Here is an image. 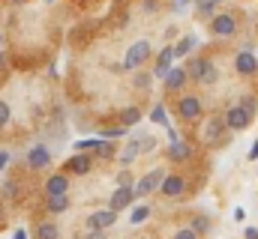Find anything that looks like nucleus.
<instances>
[{"instance_id":"obj_1","label":"nucleus","mask_w":258,"mask_h":239,"mask_svg":"<svg viewBox=\"0 0 258 239\" xmlns=\"http://www.w3.org/2000/svg\"><path fill=\"white\" fill-rule=\"evenodd\" d=\"M183 69H186V78H192L198 84H216V78H219L213 60H207V57H192L189 66H183Z\"/></svg>"},{"instance_id":"obj_2","label":"nucleus","mask_w":258,"mask_h":239,"mask_svg":"<svg viewBox=\"0 0 258 239\" xmlns=\"http://www.w3.org/2000/svg\"><path fill=\"white\" fill-rule=\"evenodd\" d=\"M150 54H153V45H150L147 39H138L135 45H129L126 48V57H123V63H120V69H123V72L141 69V66L150 60Z\"/></svg>"},{"instance_id":"obj_3","label":"nucleus","mask_w":258,"mask_h":239,"mask_svg":"<svg viewBox=\"0 0 258 239\" xmlns=\"http://www.w3.org/2000/svg\"><path fill=\"white\" fill-rule=\"evenodd\" d=\"M201 114H204V102H201V96H195V93H183L180 102H177V117L183 120V123H195V120H201Z\"/></svg>"},{"instance_id":"obj_4","label":"nucleus","mask_w":258,"mask_h":239,"mask_svg":"<svg viewBox=\"0 0 258 239\" xmlns=\"http://www.w3.org/2000/svg\"><path fill=\"white\" fill-rule=\"evenodd\" d=\"M165 174H168L165 168H150L144 177L132 185V194H135V197H150V194L159 188V182H162V177H165Z\"/></svg>"},{"instance_id":"obj_5","label":"nucleus","mask_w":258,"mask_h":239,"mask_svg":"<svg viewBox=\"0 0 258 239\" xmlns=\"http://www.w3.org/2000/svg\"><path fill=\"white\" fill-rule=\"evenodd\" d=\"M237 33V15L234 12H219V15H213L210 18V36H216V39H228V36H234Z\"/></svg>"},{"instance_id":"obj_6","label":"nucleus","mask_w":258,"mask_h":239,"mask_svg":"<svg viewBox=\"0 0 258 239\" xmlns=\"http://www.w3.org/2000/svg\"><path fill=\"white\" fill-rule=\"evenodd\" d=\"M228 129H225V123L222 117H210L204 123V129H201V138H204V144H210V147H222V144H228V135H225Z\"/></svg>"},{"instance_id":"obj_7","label":"nucleus","mask_w":258,"mask_h":239,"mask_svg":"<svg viewBox=\"0 0 258 239\" xmlns=\"http://www.w3.org/2000/svg\"><path fill=\"white\" fill-rule=\"evenodd\" d=\"M222 123H225V129H228V132H243V129H249L252 114H249V111H243L240 105H231V108H225Z\"/></svg>"},{"instance_id":"obj_8","label":"nucleus","mask_w":258,"mask_h":239,"mask_svg":"<svg viewBox=\"0 0 258 239\" xmlns=\"http://www.w3.org/2000/svg\"><path fill=\"white\" fill-rule=\"evenodd\" d=\"M156 191H159L162 197H183V194H186V177H180V174H165Z\"/></svg>"},{"instance_id":"obj_9","label":"nucleus","mask_w":258,"mask_h":239,"mask_svg":"<svg viewBox=\"0 0 258 239\" xmlns=\"http://www.w3.org/2000/svg\"><path fill=\"white\" fill-rule=\"evenodd\" d=\"M234 72H237L240 78L258 75V60H255V54H252V48H243V51L234 54Z\"/></svg>"},{"instance_id":"obj_10","label":"nucleus","mask_w":258,"mask_h":239,"mask_svg":"<svg viewBox=\"0 0 258 239\" xmlns=\"http://www.w3.org/2000/svg\"><path fill=\"white\" fill-rule=\"evenodd\" d=\"M189 156H192L189 144H186L183 138H177V132L168 126V159H171V162H186Z\"/></svg>"},{"instance_id":"obj_11","label":"nucleus","mask_w":258,"mask_h":239,"mask_svg":"<svg viewBox=\"0 0 258 239\" xmlns=\"http://www.w3.org/2000/svg\"><path fill=\"white\" fill-rule=\"evenodd\" d=\"M114 224H117V212L108 209V206L87 215V230H108V227H114Z\"/></svg>"},{"instance_id":"obj_12","label":"nucleus","mask_w":258,"mask_h":239,"mask_svg":"<svg viewBox=\"0 0 258 239\" xmlns=\"http://www.w3.org/2000/svg\"><path fill=\"white\" fill-rule=\"evenodd\" d=\"M27 165H30L33 171H48V168H51V153H48V147H45V144H33V147L27 150Z\"/></svg>"},{"instance_id":"obj_13","label":"nucleus","mask_w":258,"mask_h":239,"mask_svg":"<svg viewBox=\"0 0 258 239\" xmlns=\"http://www.w3.org/2000/svg\"><path fill=\"white\" fill-rule=\"evenodd\" d=\"M186 69L183 66H171L168 72H165V78H162V87H165V93H180L183 87H186Z\"/></svg>"},{"instance_id":"obj_14","label":"nucleus","mask_w":258,"mask_h":239,"mask_svg":"<svg viewBox=\"0 0 258 239\" xmlns=\"http://www.w3.org/2000/svg\"><path fill=\"white\" fill-rule=\"evenodd\" d=\"M66 174H75V177H87L90 171H93V156L90 153H75L69 162L63 165Z\"/></svg>"},{"instance_id":"obj_15","label":"nucleus","mask_w":258,"mask_h":239,"mask_svg":"<svg viewBox=\"0 0 258 239\" xmlns=\"http://www.w3.org/2000/svg\"><path fill=\"white\" fill-rule=\"evenodd\" d=\"M132 203H135V194H132V188H129V185H117V188L111 191V197H108V209H114V212L129 209Z\"/></svg>"},{"instance_id":"obj_16","label":"nucleus","mask_w":258,"mask_h":239,"mask_svg":"<svg viewBox=\"0 0 258 239\" xmlns=\"http://www.w3.org/2000/svg\"><path fill=\"white\" fill-rule=\"evenodd\" d=\"M171 66H174V54H171V45H165V48L156 54V60H153V72H150V75L162 81V78H165V72H168Z\"/></svg>"},{"instance_id":"obj_17","label":"nucleus","mask_w":258,"mask_h":239,"mask_svg":"<svg viewBox=\"0 0 258 239\" xmlns=\"http://www.w3.org/2000/svg\"><path fill=\"white\" fill-rule=\"evenodd\" d=\"M69 206H72L69 194H48V197H45V212H48V215H63Z\"/></svg>"},{"instance_id":"obj_18","label":"nucleus","mask_w":258,"mask_h":239,"mask_svg":"<svg viewBox=\"0 0 258 239\" xmlns=\"http://www.w3.org/2000/svg\"><path fill=\"white\" fill-rule=\"evenodd\" d=\"M48 194H69V174H51L45 179V197Z\"/></svg>"},{"instance_id":"obj_19","label":"nucleus","mask_w":258,"mask_h":239,"mask_svg":"<svg viewBox=\"0 0 258 239\" xmlns=\"http://www.w3.org/2000/svg\"><path fill=\"white\" fill-rule=\"evenodd\" d=\"M210 227H213V218H210V215H204V212H195L192 221H189V230H192L195 236H204V233H210Z\"/></svg>"},{"instance_id":"obj_20","label":"nucleus","mask_w":258,"mask_h":239,"mask_svg":"<svg viewBox=\"0 0 258 239\" xmlns=\"http://www.w3.org/2000/svg\"><path fill=\"white\" fill-rule=\"evenodd\" d=\"M138 141H141V138H132L129 144H123V150H120V165H123V168H129V165H132V162L141 156V147H138Z\"/></svg>"},{"instance_id":"obj_21","label":"nucleus","mask_w":258,"mask_h":239,"mask_svg":"<svg viewBox=\"0 0 258 239\" xmlns=\"http://www.w3.org/2000/svg\"><path fill=\"white\" fill-rule=\"evenodd\" d=\"M33 239H60V227L54 221H39L33 230Z\"/></svg>"},{"instance_id":"obj_22","label":"nucleus","mask_w":258,"mask_h":239,"mask_svg":"<svg viewBox=\"0 0 258 239\" xmlns=\"http://www.w3.org/2000/svg\"><path fill=\"white\" fill-rule=\"evenodd\" d=\"M90 156H93V159H114V156H117V147L108 144V141H96V147H93Z\"/></svg>"},{"instance_id":"obj_23","label":"nucleus","mask_w":258,"mask_h":239,"mask_svg":"<svg viewBox=\"0 0 258 239\" xmlns=\"http://www.w3.org/2000/svg\"><path fill=\"white\" fill-rule=\"evenodd\" d=\"M195 42H198L195 36H183V39H180L177 45H171V54H174V60H177V57H183V54H189V51L195 48Z\"/></svg>"},{"instance_id":"obj_24","label":"nucleus","mask_w":258,"mask_h":239,"mask_svg":"<svg viewBox=\"0 0 258 239\" xmlns=\"http://www.w3.org/2000/svg\"><path fill=\"white\" fill-rule=\"evenodd\" d=\"M219 3H222V0H195V6H198V18H213V12H216Z\"/></svg>"},{"instance_id":"obj_25","label":"nucleus","mask_w":258,"mask_h":239,"mask_svg":"<svg viewBox=\"0 0 258 239\" xmlns=\"http://www.w3.org/2000/svg\"><path fill=\"white\" fill-rule=\"evenodd\" d=\"M117 120H120V126H123V129H129V126L141 123V111H138V108H126V111H120V114H117Z\"/></svg>"},{"instance_id":"obj_26","label":"nucleus","mask_w":258,"mask_h":239,"mask_svg":"<svg viewBox=\"0 0 258 239\" xmlns=\"http://www.w3.org/2000/svg\"><path fill=\"white\" fill-rule=\"evenodd\" d=\"M147 218H150V206H135L129 212V224H144Z\"/></svg>"},{"instance_id":"obj_27","label":"nucleus","mask_w":258,"mask_h":239,"mask_svg":"<svg viewBox=\"0 0 258 239\" xmlns=\"http://www.w3.org/2000/svg\"><path fill=\"white\" fill-rule=\"evenodd\" d=\"M132 84H135L138 90H147V87L153 84V75H150V72H135V78H132Z\"/></svg>"},{"instance_id":"obj_28","label":"nucleus","mask_w":258,"mask_h":239,"mask_svg":"<svg viewBox=\"0 0 258 239\" xmlns=\"http://www.w3.org/2000/svg\"><path fill=\"white\" fill-rule=\"evenodd\" d=\"M150 120H153V123H159V126H165V129L171 126V123L165 120V108H162V105H153V111H150Z\"/></svg>"},{"instance_id":"obj_29","label":"nucleus","mask_w":258,"mask_h":239,"mask_svg":"<svg viewBox=\"0 0 258 239\" xmlns=\"http://www.w3.org/2000/svg\"><path fill=\"white\" fill-rule=\"evenodd\" d=\"M240 108H243V111H249V114H255V111H258V99H252L249 93H243V96H240Z\"/></svg>"},{"instance_id":"obj_30","label":"nucleus","mask_w":258,"mask_h":239,"mask_svg":"<svg viewBox=\"0 0 258 239\" xmlns=\"http://www.w3.org/2000/svg\"><path fill=\"white\" fill-rule=\"evenodd\" d=\"M12 123V108H9V102H0V129H6Z\"/></svg>"},{"instance_id":"obj_31","label":"nucleus","mask_w":258,"mask_h":239,"mask_svg":"<svg viewBox=\"0 0 258 239\" xmlns=\"http://www.w3.org/2000/svg\"><path fill=\"white\" fill-rule=\"evenodd\" d=\"M3 197H9V200L18 197V182H15V179H6V182H3Z\"/></svg>"},{"instance_id":"obj_32","label":"nucleus","mask_w":258,"mask_h":239,"mask_svg":"<svg viewBox=\"0 0 258 239\" xmlns=\"http://www.w3.org/2000/svg\"><path fill=\"white\" fill-rule=\"evenodd\" d=\"M126 135V129L123 126H111V129H102V141H108V138H123Z\"/></svg>"},{"instance_id":"obj_33","label":"nucleus","mask_w":258,"mask_h":239,"mask_svg":"<svg viewBox=\"0 0 258 239\" xmlns=\"http://www.w3.org/2000/svg\"><path fill=\"white\" fill-rule=\"evenodd\" d=\"M117 185H129V188L135 185V177H132V171H129V168H123V171L117 174Z\"/></svg>"},{"instance_id":"obj_34","label":"nucleus","mask_w":258,"mask_h":239,"mask_svg":"<svg viewBox=\"0 0 258 239\" xmlns=\"http://www.w3.org/2000/svg\"><path fill=\"white\" fill-rule=\"evenodd\" d=\"M72 147H75V153H93L96 141H78V144H72Z\"/></svg>"},{"instance_id":"obj_35","label":"nucleus","mask_w":258,"mask_h":239,"mask_svg":"<svg viewBox=\"0 0 258 239\" xmlns=\"http://www.w3.org/2000/svg\"><path fill=\"white\" fill-rule=\"evenodd\" d=\"M171 239H201V236H195L189 227H180V230H177V233H174Z\"/></svg>"},{"instance_id":"obj_36","label":"nucleus","mask_w":258,"mask_h":239,"mask_svg":"<svg viewBox=\"0 0 258 239\" xmlns=\"http://www.w3.org/2000/svg\"><path fill=\"white\" fill-rule=\"evenodd\" d=\"M9 162H12V153H9V150H0V171H6Z\"/></svg>"},{"instance_id":"obj_37","label":"nucleus","mask_w":258,"mask_h":239,"mask_svg":"<svg viewBox=\"0 0 258 239\" xmlns=\"http://www.w3.org/2000/svg\"><path fill=\"white\" fill-rule=\"evenodd\" d=\"M78 239H108V236H105V230H87L84 236H78Z\"/></svg>"},{"instance_id":"obj_38","label":"nucleus","mask_w":258,"mask_h":239,"mask_svg":"<svg viewBox=\"0 0 258 239\" xmlns=\"http://www.w3.org/2000/svg\"><path fill=\"white\" fill-rule=\"evenodd\" d=\"M243 239H258V227H246L243 230Z\"/></svg>"},{"instance_id":"obj_39","label":"nucleus","mask_w":258,"mask_h":239,"mask_svg":"<svg viewBox=\"0 0 258 239\" xmlns=\"http://www.w3.org/2000/svg\"><path fill=\"white\" fill-rule=\"evenodd\" d=\"M156 6H159L156 0H144V9H156Z\"/></svg>"},{"instance_id":"obj_40","label":"nucleus","mask_w":258,"mask_h":239,"mask_svg":"<svg viewBox=\"0 0 258 239\" xmlns=\"http://www.w3.org/2000/svg\"><path fill=\"white\" fill-rule=\"evenodd\" d=\"M6 69V54H3V48H0V72Z\"/></svg>"},{"instance_id":"obj_41","label":"nucleus","mask_w":258,"mask_h":239,"mask_svg":"<svg viewBox=\"0 0 258 239\" xmlns=\"http://www.w3.org/2000/svg\"><path fill=\"white\" fill-rule=\"evenodd\" d=\"M249 159H258V144L252 147V150H249Z\"/></svg>"},{"instance_id":"obj_42","label":"nucleus","mask_w":258,"mask_h":239,"mask_svg":"<svg viewBox=\"0 0 258 239\" xmlns=\"http://www.w3.org/2000/svg\"><path fill=\"white\" fill-rule=\"evenodd\" d=\"M15 239H27V233L24 230H15Z\"/></svg>"},{"instance_id":"obj_43","label":"nucleus","mask_w":258,"mask_h":239,"mask_svg":"<svg viewBox=\"0 0 258 239\" xmlns=\"http://www.w3.org/2000/svg\"><path fill=\"white\" fill-rule=\"evenodd\" d=\"M9 3H27V0H9Z\"/></svg>"},{"instance_id":"obj_44","label":"nucleus","mask_w":258,"mask_h":239,"mask_svg":"<svg viewBox=\"0 0 258 239\" xmlns=\"http://www.w3.org/2000/svg\"><path fill=\"white\" fill-rule=\"evenodd\" d=\"M180 3H195V0H180Z\"/></svg>"},{"instance_id":"obj_45","label":"nucleus","mask_w":258,"mask_h":239,"mask_svg":"<svg viewBox=\"0 0 258 239\" xmlns=\"http://www.w3.org/2000/svg\"><path fill=\"white\" fill-rule=\"evenodd\" d=\"M0 45H3V33H0Z\"/></svg>"},{"instance_id":"obj_46","label":"nucleus","mask_w":258,"mask_h":239,"mask_svg":"<svg viewBox=\"0 0 258 239\" xmlns=\"http://www.w3.org/2000/svg\"><path fill=\"white\" fill-rule=\"evenodd\" d=\"M45 3H54V0H45Z\"/></svg>"}]
</instances>
